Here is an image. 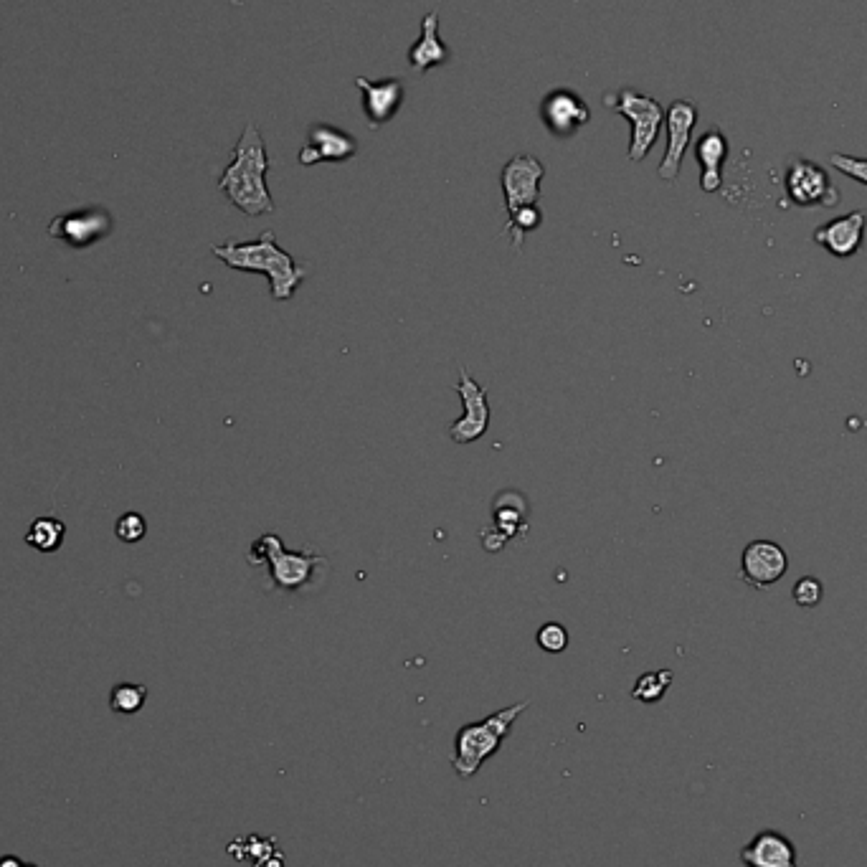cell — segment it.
Masks as SVG:
<instances>
[{
	"label": "cell",
	"instance_id": "obj_28",
	"mask_svg": "<svg viewBox=\"0 0 867 867\" xmlns=\"http://www.w3.org/2000/svg\"><path fill=\"white\" fill-rule=\"evenodd\" d=\"M23 867H39V865H31V862H26V865H23Z\"/></svg>",
	"mask_w": 867,
	"mask_h": 867
},
{
	"label": "cell",
	"instance_id": "obj_23",
	"mask_svg": "<svg viewBox=\"0 0 867 867\" xmlns=\"http://www.w3.org/2000/svg\"><path fill=\"white\" fill-rule=\"evenodd\" d=\"M791 596H794L797 606H802V609H814V606L822 601L824 586L817 576H804V578H799L797 584H794V591H791Z\"/></svg>",
	"mask_w": 867,
	"mask_h": 867
},
{
	"label": "cell",
	"instance_id": "obj_19",
	"mask_svg": "<svg viewBox=\"0 0 867 867\" xmlns=\"http://www.w3.org/2000/svg\"><path fill=\"white\" fill-rule=\"evenodd\" d=\"M66 525L59 518H51V515H41L31 523L26 533V543L39 553H54L59 551L61 543H64Z\"/></svg>",
	"mask_w": 867,
	"mask_h": 867
},
{
	"label": "cell",
	"instance_id": "obj_21",
	"mask_svg": "<svg viewBox=\"0 0 867 867\" xmlns=\"http://www.w3.org/2000/svg\"><path fill=\"white\" fill-rule=\"evenodd\" d=\"M672 685V672L670 670H657V672H644L637 680L632 690V698L639 703H657L662 700V695L667 693V688Z\"/></svg>",
	"mask_w": 867,
	"mask_h": 867
},
{
	"label": "cell",
	"instance_id": "obj_26",
	"mask_svg": "<svg viewBox=\"0 0 867 867\" xmlns=\"http://www.w3.org/2000/svg\"><path fill=\"white\" fill-rule=\"evenodd\" d=\"M115 533L122 543H140L148 533V523L140 513H125L115 525Z\"/></svg>",
	"mask_w": 867,
	"mask_h": 867
},
{
	"label": "cell",
	"instance_id": "obj_12",
	"mask_svg": "<svg viewBox=\"0 0 867 867\" xmlns=\"http://www.w3.org/2000/svg\"><path fill=\"white\" fill-rule=\"evenodd\" d=\"M540 117H543L546 127L556 137H571L576 135L581 127L589 125L591 110L589 104L578 97L576 92H571V89H556V92L543 97Z\"/></svg>",
	"mask_w": 867,
	"mask_h": 867
},
{
	"label": "cell",
	"instance_id": "obj_22",
	"mask_svg": "<svg viewBox=\"0 0 867 867\" xmlns=\"http://www.w3.org/2000/svg\"><path fill=\"white\" fill-rule=\"evenodd\" d=\"M540 221H543V213H540L538 206H525V208H520V211L510 213L508 224H505V231H510V236H513V249L515 251L523 249L525 236H528L530 231L538 229Z\"/></svg>",
	"mask_w": 867,
	"mask_h": 867
},
{
	"label": "cell",
	"instance_id": "obj_25",
	"mask_svg": "<svg viewBox=\"0 0 867 867\" xmlns=\"http://www.w3.org/2000/svg\"><path fill=\"white\" fill-rule=\"evenodd\" d=\"M538 644L540 649H546L551 655H558L568 647V629L558 622H548L538 629Z\"/></svg>",
	"mask_w": 867,
	"mask_h": 867
},
{
	"label": "cell",
	"instance_id": "obj_1",
	"mask_svg": "<svg viewBox=\"0 0 867 867\" xmlns=\"http://www.w3.org/2000/svg\"><path fill=\"white\" fill-rule=\"evenodd\" d=\"M269 155L257 125H246L234 148V158L219 178V188L246 216L274 213L272 193L267 188Z\"/></svg>",
	"mask_w": 867,
	"mask_h": 867
},
{
	"label": "cell",
	"instance_id": "obj_24",
	"mask_svg": "<svg viewBox=\"0 0 867 867\" xmlns=\"http://www.w3.org/2000/svg\"><path fill=\"white\" fill-rule=\"evenodd\" d=\"M829 165L840 170L842 175H847V178L867 186V158H852V155L845 153H832L829 155Z\"/></svg>",
	"mask_w": 867,
	"mask_h": 867
},
{
	"label": "cell",
	"instance_id": "obj_27",
	"mask_svg": "<svg viewBox=\"0 0 867 867\" xmlns=\"http://www.w3.org/2000/svg\"><path fill=\"white\" fill-rule=\"evenodd\" d=\"M23 865H26V862L18 860L16 855H3V857H0V867H23Z\"/></svg>",
	"mask_w": 867,
	"mask_h": 867
},
{
	"label": "cell",
	"instance_id": "obj_15",
	"mask_svg": "<svg viewBox=\"0 0 867 867\" xmlns=\"http://www.w3.org/2000/svg\"><path fill=\"white\" fill-rule=\"evenodd\" d=\"M355 153H358V145H355L353 137L345 135L343 130L330 125H312L310 140H307L305 148L300 150V163H345V160L353 158Z\"/></svg>",
	"mask_w": 867,
	"mask_h": 867
},
{
	"label": "cell",
	"instance_id": "obj_18",
	"mask_svg": "<svg viewBox=\"0 0 867 867\" xmlns=\"http://www.w3.org/2000/svg\"><path fill=\"white\" fill-rule=\"evenodd\" d=\"M449 59H452V51L439 39V13H426L424 21H421V36L409 49L411 69L419 71V74H426V71L434 69V66L447 64Z\"/></svg>",
	"mask_w": 867,
	"mask_h": 867
},
{
	"label": "cell",
	"instance_id": "obj_10",
	"mask_svg": "<svg viewBox=\"0 0 867 867\" xmlns=\"http://www.w3.org/2000/svg\"><path fill=\"white\" fill-rule=\"evenodd\" d=\"M546 175V165L533 155H515L505 163L500 173L502 193H505V206L510 213L520 211L525 206H538L540 201V180Z\"/></svg>",
	"mask_w": 867,
	"mask_h": 867
},
{
	"label": "cell",
	"instance_id": "obj_13",
	"mask_svg": "<svg viewBox=\"0 0 867 867\" xmlns=\"http://www.w3.org/2000/svg\"><path fill=\"white\" fill-rule=\"evenodd\" d=\"M355 87L363 92V112L368 117V127L378 130L386 122H391L396 117V112L401 110L404 104V82L399 77H386L371 82L366 77L355 79Z\"/></svg>",
	"mask_w": 867,
	"mask_h": 867
},
{
	"label": "cell",
	"instance_id": "obj_16",
	"mask_svg": "<svg viewBox=\"0 0 867 867\" xmlns=\"http://www.w3.org/2000/svg\"><path fill=\"white\" fill-rule=\"evenodd\" d=\"M741 860L748 867H799L794 842L776 829H761L741 850Z\"/></svg>",
	"mask_w": 867,
	"mask_h": 867
},
{
	"label": "cell",
	"instance_id": "obj_11",
	"mask_svg": "<svg viewBox=\"0 0 867 867\" xmlns=\"http://www.w3.org/2000/svg\"><path fill=\"white\" fill-rule=\"evenodd\" d=\"M786 568H789V556L774 540H753L743 548L741 578L753 589H766L781 581Z\"/></svg>",
	"mask_w": 867,
	"mask_h": 867
},
{
	"label": "cell",
	"instance_id": "obj_5",
	"mask_svg": "<svg viewBox=\"0 0 867 867\" xmlns=\"http://www.w3.org/2000/svg\"><path fill=\"white\" fill-rule=\"evenodd\" d=\"M604 104L609 110H614L617 115L629 120V125H632L629 160H632V163H642L649 155V150L655 148L662 125H665V107H662L657 99L634 92V89H622L617 97L606 94Z\"/></svg>",
	"mask_w": 867,
	"mask_h": 867
},
{
	"label": "cell",
	"instance_id": "obj_20",
	"mask_svg": "<svg viewBox=\"0 0 867 867\" xmlns=\"http://www.w3.org/2000/svg\"><path fill=\"white\" fill-rule=\"evenodd\" d=\"M148 700V688L145 685H135V682H120L110 693V708L117 715H135L140 713L142 705Z\"/></svg>",
	"mask_w": 867,
	"mask_h": 867
},
{
	"label": "cell",
	"instance_id": "obj_7",
	"mask_svg": "<svg viewBox=\"0 0 867 867\" xmlns=\"http://www.w3.org/2000/svg\"><path fill=\"white\" fill-rule=\"evenodd\" d=\"M454 391L459 393V399L464 404V414L449 426V439L454 444H472L477 439H482L487 434V426H490V404H487V391L485 386L469 376L467 368L459 371V383L454 386Z\"/></svg>",
	"mask_w": 867,
	"mask_h": 867
},
{
	"label": "cell",
	"instance_id": "obj_9",
	"mask_svg": "<svg viewBox=\"0 0 867 867\" xmlns=\"http://www.w3.org/2000/svg\"><path fill=\"white\" fill-rule=\"evenodd\" d=\"M112 221L110 211L104 208H77V211L61 213L49 224L51 239H61L71 249H87L99 239L110 236Z\"/></svg>",
	"mask_w": 867,
	"mask_h": 867
},
{
	"label": "cell",
	"instance_id": "obj_2",
	"mask_svg": "<svg viewBox=\"0 0 867 867\" xmlns=\"http://www.w3.org/2000/svg\"><path fill=\"white\" fill-rule=\"evenodd\" d=\"M211 251L226 267L236 272L264 274L269 279V292L277 302L292 300L307 272L295 257L277 244L274 231H264L257 241H226V244L211 246Z\"/></svg>",
	"mask_w": 867,
	"mask_h": 867
},
{
	"label": "cell",
	"instance_id": "obj_17",
	"mask_svg": "<svg viewBox=\"0 0 867 867\" xmlns=\"http://www.w3.org/2000/svg\"><path fill=\"white\" fill-rule=\"evenodd\" d=\"M728 153H731L728 137L718 127L703 132L695 142V158L700 163V188L705 193H718L723 186V163H726Z\"/></svg>",
	"mask_w": 867,
	"mask_h": 867
},
{
	"label": "cell",
	"instance_id": "obj_4",
	"mask_svg": "<svg viewBox=\"0 0 867 867\" xmlns=\"http://www.w3.org/2000/svg\"><path fill=\"white\" fill-rule=\"evenodd\" d=\"M249 563H254V566L267 563L269 576H272L277 589L300 591L310 584L312 576H315V568L322 566L325 561L310 551H287L277 533H264L251 546Z\"/></svg>",
	"mask_w": 867,
	"mask_h": 867
},
{
	"label": "cell",
	"instance_id": "obj_14",
	"mask_svg": "<svg viewBox=\"0 0 867 867\" xmlns=\"http://www.w3.org/2000/svg\"><path fill=\"white\" fill-rule=\"evenodd\" d=\"M867 229V213L865 211H852L845 216H837L829 224L819 226L814 231V244L822 246L824 251H829L832 257L847 259L855 257L860 251L862 239H865Z\"/></svg>",
	"mask_w": 867,
	"mask_h": 867
},
{
	"label": "cell",
	"instance_id": "obj_3",
	"mask_svg": "<svg viewBox=\"0 0 867 867\" xmlns=\"http://www.w3.org/2000/svg\"><path fill=\"white\" fill-rule=\"evenodd\" d=\"M525 708H528V700L508 705V708L487 715L485 720L467 723V726L459 728L457 738H454L452 756V766L459 779H472L487 758L500 751L502 741L510 736V728H513V723L520 718Z\"/></svg>",
	"mask_w": 867,
	"mask_h": 867
},
{
	"label": "cell",
	"instance_id": "obj_6",
	"mask_svg": "<svg viewBox=\"0 0 867 867\" xmlns=\"http://www.w3.org/2000/svg\"><path fill=\"white\" fill-rule=\"evenodd\" d=\"M784 186L789 201L799 208H835L837 203H840V191H837L835 183L829 180L827 170H824L822 165L812 163V160H791L789 168H786Z\"/></svg>",
	"mask_w": 867,
	"mask_h": 867
},
{
	"label": "cell",
	"instance_id": "obj_8",
	"mask_svg": "<svg viewBox=\"0 0 867 867\" xmlns=\"http://www.w3.org/2000/svg\"><path fill=\"white\" fill-rule=\"evenodd\" d=\"M698 122V107L690 99H677L667 107L665 125H667V150L662 158L657 175L667 183L677 180L682 168V158L688 153L690 140H693V127Z\"/></svg>",
	"mask_w": 867,
	"mask_h": 867
}]
</instances>
